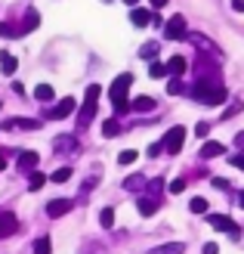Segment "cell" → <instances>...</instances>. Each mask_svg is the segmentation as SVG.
<instances>
[{"label": "cell", "mask_w": 244, "mask_h": 254, "mask_svg": "<svg viewBox=\"0 0 244 254\" xmlns=\"http://www.w3.org/2000/svg\"><path fill=\"white\" fill-rule=\"evenodd\" d=\"M49 251H53V245H49V239H47V236H41V239L34 242V254H49Z\"/></svg>", "instance_id": "4316f807"}, {"label": "cell", "mask_w": 244, "mask_h": 254, "mask_svg": "<svg viewBox=\"0 0 244 254\" xmlns=\"http://www.w3.org/2000/svg\"><path fill=\"white\" fill-rule=\"evenodd\" d=\"M148 74H151V78H164V74H167V65H164V62H151V65H148Z\"/></svg>", "instance_id": "83f0119b"}, {"label": "cell", "mask_w": 244, "mask_h": 254, "mask_svg": "<svg viewBox=\"0 0 244 254\" xmlns=\"http://www.w3.org/2000/svg\"><path fill=\"white\" fill-rule=\"evenodd\" d=\"M124 3H130V6H136V3H139V0H124Z\"/></svg>", "instance_id": "f6af8a7d"}, {"label": "cell", "mask_w": 244, "mask_h": 254, "mask_svg": "<svg viewBox=\"0 0 244 254\" xmlns=\"http://www.w3.org/2000/svg\"><path fill=\"white\" fill-rule=\"evenodd\" d=\"M167 93H170V96H176V93H183V84H179V78H173L170 84H167Z\"/></svg>", "instance_id": "d6a6232c"}, {"label": "cell", "mask_w": 244, "mask_h": 254, "mask_svg": "<svg viewBox=\"0 0 244 254\" xmlns=\"http://www.w3.org/2000/svg\"><path fill=\"white\" fill-rule=\"evenodd\" d=\"M136 208H139V214H143V217H151V214L158 211V201H155V198H139Z\"/></svg>", "instance_id": "e0dca14e"}, {"label": "cell", "mask_w": 244, "mask_h": 254, "mask_svg": "<svg viewBox=\"0 0 244 254\" xmlns=\"http://www.w3.org/2000/svg\"><path fill=\"white\" fill-rule=\"evenodd\" d=\"M81 149V143L74 136H59L56 139V152H78Z\"/></svg>", "instance_id": "2e32d148"}, {"label": "cell", "mask_w": 244, "mask_h": 254, "mask_svg": "<svg viewBox=\"0 0 244 254\" xmlns=\"http://www.w3.org/2000/svg\"><path fill=\"white\" fill-rule=\"evenodd\" d=\"M207 223L213 226V230H223V233H229V236H238V233H241V230H238V223H235V220H229L226 214H210Z\"/></svg>", "instance_id": "52a82bcc"}, {"label": "cell", "mask_w": 244, "mask_h": 254, "mask_svg": "<svg viewBox=\"0 0 244 254\" xmlns=\"http://www.w3.org/2000/svg\"><path fill=\"white\" fill-rule=\"evenodd\" d=\"M6 168V158H3V149H0V171Z\"/></svg>", "instance_id": "ee69618b"}, {"label": "cell", "mask_w": 244, "mask_h": 254, "mask_svg": "<svg viewBox=\"0 0 244 254\" xmlns=\"http://www.w3.org/2000/svg\"><path fill=\"white\" fill-rule=\"evenodd\" d=\"M151 6H167V0H148Z\"/></svg>", "instance_id": "7bdbcfd3"}, {"label": "cell", "mask_w": 244, "mask_h": 254, "mask_svg": "<svg viewBox=\"0 0 244 254\" xmlns=\"http://www.w3.org/2000/svg\"><path fill=\"white\" fill-rule=\"evenodd\" d=\"M235 146H238V149H244V133H238V136H235Z\"/></svg>", "instance_id": "b9f144b4"}, {"label": "cell", "mask_w": 244, "mask_h": 254, "mask_svg": "<svg viewBox=\"0 0 244 254\" xmlns=\"http://www.w3.org/2000/svg\"><path fill=\"white\" fill-rule=\"evenodd\" d=\"M49 180H53V183H65V180H71V168H59V171H53V174H49Z\"/></svg>", "instance_id": "484cf974"}, {"label": "cell", "mask_w": 244, "mask_h": 254, "mask_svg": "<svg viewBox=\"0 0 244 254\" xmlns=\"http://www.w3.org/2000/svg\"><path fill=\"white\" fill-rule=\"evenodd\" d=\"M37 25H41V16H37V9H28L22 19V31H34Z\"/></svg>", "instance_id": "ac0fdd59"}, {"label": "cell", "mask_w": 244, "mask_h": 254, "mask_svg": "<svg viewBox=\"0 0 244 254\" xmlns=\"http://www.w3.org/2000/svg\"><path fill=\"white\" fill-rule=\"evenodd\" d=\"M161 143H164V152H170V155H176V152L183 149V143H186V127H183V124L170 127V130H167V136L161 139Z\"/></svg>", "instance_id": "277c9868"}, {"label": "cell", "mask_w": 244, "mask_h": 254, "mask_svg": "<svg viewBox=\"0 0 244 254\" xmlns=\"http://www.w3.org/2000/svg\"><path fill=\"white\" fill-rule=\"evenodd\" d=\"M16 230H19V220L12 217V214H0V239H3V236H12Z\"/></svg>", "instance_id": "30bf717a"}, {"label": "cell", "mask_w": 244, "mask_h": 254, "mask_svg": "<svg viewBox=\"0 0 244 254\" xmlns=\"http://www.w3.org/2000/svg\"><path fill=\"white\" fill-rule=\"evenodd\" d=\"M139 56H143V59H155L158 56V44H146L143 50H139Z\"/></svg>", "instance_id": "f546056e"}, {"label": "cell", "mask_w": 244, "mask_h": 254, "mask_svg": "<svg viewBox=\"0 0 244 254\" xmlns=\"http://www.w3.org/2000/svg\"><path fill=\"white\" fill-rule=\"evenodd\" d=\"M238 201H241V208H244V192H241V195H238Z\"/></svg>", "instance_id": "bcb514c9"}, {"label": "cell", "mask_w": 244, "mask_h": 254, "mask_svg": "<svg viewBox=\"0 0 244 254\" xmlns=\"http://www.w3.org/2000/svg\"><path fill=\"white\" fill-rule=\"evenodd\" d=\"M220 155H226V146L223 143H213V139H210V143L201 146V158H220Z\"/></svg>", "instance_id": "8fae6325"}, {"label": "cell", "mask_w": 244, "mask_h": 254, "mask_svg": "<svg viewBox=\"0 0 244 254\" xmlns=\"http://www.w3.org/2000/svg\"><path fill=\"white\" fill-rule=\"evenodd\" d=\"M3 127H25V130H37L41 121H28V118H19V121H6Z\"/></svg>", "instance_id": "603a6c76"}, {"label": "cell", "mask_w": 244, "mask_h": 254, "mask_svg": "<svg viewBox=\"0 0 244 254\" xmlns=\"http://www.w3.org/2000/svg\"><path fill=\"white\" fill-rule=\"evenodd\" d=\"M164 37H167V41H183V37H189L186 34V19L173 16L170 22H164Z\"/></svg>", "instance_id": "5b68a950"}, {"label": "cell", "mask_w": 244, "mask_h": 254, "mask_svg": "<svg viewBox=\"0 0 244 254\" xmlns=\"http://www.w3.org/2000/svg\"><path fill=\"white\" fill-rule=\"evenodd\" d=\"M16 65H19L16 56H9V53L0 56V68H3V74H16Z\"/></svg>", "instance_id": "ffe728a7"}, {"label": "cell", "mask_w": 244, "mask_h": 254, "mask_svg": "<svg viewBox=\"0 0 244 254\" xmlns=\"http://www.w3.org/2000/svg\"><path fill=\"white\" fill-rule=\"evenodd\" d=\"M71 208H74L71 198H56V201H49V205H47V214H49V217H65Z\"/></svg>", "instance_id": "ba28073f"}, {"label": "cell", "mask_w": 244, "mask_h": 254, "mask_svg": "<svg viewBox=\"0 0 244 254\" xmlns=\"http://www.w3.org/2000/svg\"><path fill=\"white\" fill-rule=\"evenodd\" d=\"M47 183V177L44 174H37V171H31V177H28V189H31V192H37V189H41Z\"/></svg>", "instance_id": "d4e9b609"}, {"label": "cell", "mask_w": 244, "mask_h": 254, "mask_svg": "<svg viewBox=\"0 0 244 254\" xmlns=\"http://www.w3.org/2000/svg\"><path fill=\"white\" fill-rule=\"evenodd\" d=\"M186 68H189V62L183 56H170V59H167V74H173V78L186 74Z\"/></svg>", "instance_id": "9c48e42d"}, {"label": "cell", "mask_w": 244, "mask_h": 254, "mask_svg": "<svg viewBox=\"0 0 244 254\" xmlns=\"http://www.w3.org/2000/svg\"><path fill=\"white\" fill-rule=\"evenodd\" d=\"M232 164H235V168H241V171H244V155H235V158H232Z\"/></svg>", "instance_id": "60d3db41"}, {"label": "cell", "mask_w": 244, "mask_h": 254, "mask_svg": "<svg viewBox=\"0 0 244 254\" xmlns=\"http://www.w3.org/2000/svg\"><path fill=\"white\" fill-rule=\"evenodd\" d=\"M99 93H102V87H99V84H90V87H87V93H84V106H81V115H78V127H87L90 121L96 118Z\"/></svg>", "instance_id": "3957f363"}, {"label": "cell", "mask_w": 244, "mask_h": 254, "mask_svg": "<svg viewBox=\"0 0 244 254\" xmlns=\"http://www.w3.org/2000/svg\"><path fill=\"white\" fill-rule=\"evenodd\" d=\"M124 186H127V189H143V186H146V177H139V174H136V177H130V180H127Z\"/></svg>", "instance_id": "1f68e13d"}, {"label": "cell", "mask_w": 244, "mask_h": 254, "mask_svg": "<svg viewBox=\"0 0 244 254\" xmlns=\"http://www.w3.org/2000/svg\"><path fill=\"white\" fill-rule=\"evenodd\" d=\"M164 152V143H155V146H148V158H155V155H161Z\"/></svg>", "instance_id": "8d00e7d4"}, {"label": "cell", "mask_w": 244, "mask_h": 254, "mask_svg": "<svg viewBox=\"0 0 244 254\" xmlns=\"http://www.w3.org/2000/svg\"><path fill=\"white\" fill-rule=\"evenodd\" d=\"M102 133H105V136H118V133H121V124H118V118H108V121H102Z\"/></svg>", "instance_id": "44dd1931"}, {"label": "cell", "mask_w": 244, "mask_h": 254, "mask_svg": "<svg viewBox=\"0 0 244 254\" xmlns=\"http://www.w3.org/2000/svg\"><path fill=\"white\" fill-rule=\"evenodd\" d=\"M167 189H170V192L173 195H179V192H183V189H186V180H173L170 186H167Z\"/></svg>", "instance_id": "e575fe53"}, {"label": "cell", "mask_w": 244, "mask_h": 254, "mask_svg": "<svg viewBox=\"0 0 244 254\" xmlns=\"http://www.w3.org/2000/svg\"><path fill=\"white\" fill-rule=\"evenodd\" d=\"M183 251H186L183 242H167V245H155L148 254H183Z\"/></svg>", "instance_id": "4fadbf2b"}, {"label": "cell", "mask_w": 244, "mask_h": 254, "mask_svg": "<svg viewBox=\"0 0 244 254\" xmlns=\"http://www.w3.org/2000/svg\"><path fill=\"white\" fill-rule=\"evenodd\" d=\"M74 106H78V103H74V96H65V99H59V103H56L53 109L47 112V118H53V121H59V118H68L71 112H74Z\"/></svg>", "instance_id": "8992f818"}, {"label": "cell", "mask_w": 244, "mask_h": 254, "mask_svg": "<svg viewBox=\"0 0 244 254\" xmlns=\"http://www.w3.org/2000/svg\"><path fill=\"white\" fill-rule=\"evenodd\" d=\"M130 84H133V74L124 71L108 87V99H111V106H114V115H124V112L130 109V103H127V90H130Z\"/></svg>", "instance_id": "7a4b0ae2"}, {"label": "cell", "mask_w": 244, "mask_h": 254, "mask_svg": "<svg viewBox=\"0 0 244 254\" xmlns=\"http://www.w3.org/2000/svg\"><path fill=\"white\" fill-rule=\"evenodd\" d=\"M204 254H220V245H216V242H207V245H204Z\"/></svg>", "instance_id": "74e56055"}, {"label": "cell", "mask_w": 244, "mask_h": 254, "mask_svg": "<svg viewBox=\"0 0 244 254\" xmlns=\"http://www.w3.org/2000/svg\"><path fill=\"white\" fill-rule=\"evenodd\" d=\"M232 9L235 12H244V0H232Z\"/></svg>", "instance_id": "ab89813d"}, {"label": "cell", "mask_w": 244, "mask_h": 254, "mask_svg": "<svg viewBox=\"0 0 244 254\" xmlns=\"http://www.w3.org/2000/svg\"><path fill=\"white\" fill-rule=\"evenodd\" d=\"M130 109L133 112H155V99H151V96H136L130 103Z\"/></svg>", "instance_id": "9a60e30c"}, {"label": "cell", "mask_w": 244, "mask_h": 254, "mask_svg": "<svg viewBox=\"0 0 244 254\" xmlns=\"http://www.w3.org/2000/svg\"><path fill=\"white\" fill-rule=\"evenodd\" d=\"M189 211H192V214H207V198H201V195L192 198V201H189Z\"/></svg>", "instance_id": "cb8c5ba5"}, {"label": "cell", "mask_w": 244, "mask_h": 254, "mask_svg": "<svg viewBox=\"0 0 244 254\" xmlns=\"http://www.w3.org/2000/svg\"><path fill=\"white\" fill-rule=\"evenodd\" d=\"M195 133H198V139H201V136H207V133H210V124H207V121H198Z\"/></svg>", "instance_id": "836d02e7"}, {"label": "cell", "mask_w": 244, "mask_h": 254, "mask_svg": "<svg viewBox=\"0 0 244 254\" xmlns=\"http://www.w3.org/2000/svg\"><path fill=\"white\" fill-rule=\"evenodd\" d=\"M99 223H102V230H111V226H114V211L111 208H102L99 211Z\"/></svg>", "instance_id": "7402d4cb"}, {"label": "cell", "mask_w": 244, "mask_h": 254, "mask_svg": "<svg viewBox=\"0 0 244 254\" xmlns=\"http://www.w3.org/2000/svg\"><path fill=\"white\" fill-rule=\"evenodd\" d=\"M213 186H216V189H229V180H223V177H213Z\"/></svg>", "instance_id": "f35d334b"}, {"label": "cell", "mask_w": 244, "mask_h": 254, "mask_svg": "<svg viewBox=\"0 0 244 254\" xmlns=\"http://www.w3.org/2000/svg\"><path fill=\"white\" fill-rule=\"evenodd\" d=\"M34 99L49 103V99H53V87H49V84H37V87H34Z\"/></svg>", "instance_id": "d6986e66"}, {"label": "cell", "mask_w": 244, "mask_h": 254, "mask_svg": "<svg viewBox=\"0 0 244 254\" xmlns=\"http://www.w3.org/2000/svg\"><path fill=\"white\" fill-rule=\"evenodd\" d=\"M118 161H121L124 168H127V164H133V161H136V152H133V149H124L121 155H118Z\"/></svg>", "instance_id": "4dcf8cb0"}, {"label": "cell", "mask_w": 244, "mask_h": 254, "mask_svg": "<svg viewBox=\"0 0 244 254\" xmlns=\"http://www.w3.org/2000/svg\"><path fill=\"white\" fill-rule=\"evenodd\" d=\"M22 31L19 28H12V25L9 22H0V37H19Z\"/></svg>", "instance_id": "f1b7e54d"}, {"label": "cell", "mask_w": 244, "mask_h": 254, "mask_svg": "<svg viewBox=\"0 0 244 254\" xmlns=\"http://www.w3.org/2000/svg\"><path fill=\"white\" fill-rule=\"evenodd\" d=\"M37 161H41V155H37V152H22V155H19V168L28 174V171L37 168Z\"/></svg>", "instance_id": "7c38bea8"}, {"label": "cell", "mask_w": 244, "mask_h": 254, "mask_svg": "<svg viewBox=\"0 0 244 254\" xmlns=\"http://www.w3.org/2000/svg\"><path fill=\"white\" fill-rule=\"evenodd\" d=\"M195 99H201L204 106H223L226 99H229V93H226V87L216 81V78H198V84H195Z\"/></svg>", "instance_id": "6da1fadb"}, {"label": "cell", "mask_w": 244, "mask_h": 254, "mask_svg": "<svg viewBox=\"0 0 244 254\" xmlns=\"http://www.w3.org/2000/svg\"><path fill=\"white\" fill-rule=\"evenodd\" d=\"M130 22L136 25V28H146V25L151 22V9H133L130 12Z\"/></svg>", "instance_id": "5bb4252c"}, {"label": "cell", "mask_w": 244, "mask_h": 254, "mask_svg": "<svg viewBox=\"0 0 244 254\" xmlns=\"http://www.w3.org/2000/svg\"><path fill=\"white\" fill-rule=\"evenodd\" d=\"M238 112H241V103H232V106L226 109V115H223V118H232V115H238Z\"/></svg>", "instance_id": "d590c367"}]
</instances>
